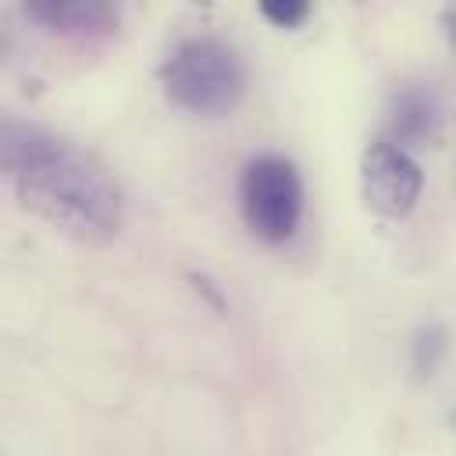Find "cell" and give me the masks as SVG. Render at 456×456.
Instances as JSON below:
<instances>
[{"mask_svg":"<svg viewBox=\"0 0 456 456\" xmlns=\"http://www.w3.org/2000/svg\"><path fill=\"white\" fill-rule=\"evenodd\" d=\"M413 353H417V370L428 374V353H431V360L442 353V328H424L417 346H413Z\"/></svg>","mask_w":456,"mask_h":456,"instance_id":"ba28073f","label":"cell"},{"mask_svg":"<svg viewBox=\"0 0 456 456\" xmlns=\"http://www.w3.org/2000/svg\"><path fill=\"white\" fill-rule=\"evenodd\" d=\"M239 207L260 242H285L303 217V182L289 157L256 153L239 178Z\"/></svg>","mask_w":456,"mask_h":456,"instance_id":"3957f363","label":"cell"},{"mask_svg":"<svg viewBox=\"0 0 456 456\" xmlns=\"http://www.w3.org/2000/svg\"><path fill=\"white\" fill-rule=\"evenodd\" d=\"M0 160L14 196L53 228L82 242L114 239L121 196L100 160L78 142L36 121L7 118L0 128Z\"/></svg>","mask_w":456,"mask_h":456,"instance_id":"6da1fadb","label":"cell"},{"mask_svg":"<svg viewBox=\"0 0 456 456\" xmlns=\"http://www.w3.org/2000/svg\"><path fill=\"white\" fill-rule=\"evenodd\" d=\"M160 82L175 107L200 118H221L242 100L246 68L228 43L200 36L175 46L160 68Z\"/></svg>","mask_w":456,"mask_h":456,"instance_id":"7a4b0ae2","label":"cell"},{"mask_svg":"<svg viewBox=\"0 0 456 456\" xmlns=\"http://www.w3.org/2000/svg\"><path fill=\"white\" fill-rule=\"evenodd\" d=\"M452 424H456V413H452Z\"/></svg>","mask_w":456,"mask_h":456,"instance_id":"30bf717a","label":"cell"},{"mask_svg":"<svg viewBox=\"0 0 456 456\" xmlns=\"http://www.w3.org/2000/svg\"><path fill=\"white\" fill-rule=\"evenodd\" d=\"M363 200L381 217H406L420 200L424 175L417 160L395 142H370L360 160Z\"/></svg>","mask_w":456,"mask_h":456,"instance_id":"277c9868","label":"cell"},{"mask_svg":"<svg viewBox=\"0 0 456 456\" xmlns=\"http://www.w3.org/2000/svg\"><path fill=\"white\" fill-rule=\"evenodd\" d=\"M260 14L274 21L278 28H296L299 21H306L310 4L306 0H260Z\"/></svg>","mask_w":456,"mask_h":456,"instance_id":"52a82bcc","label":"cell"},{"mask_svg":"<svg viewBox=\"0 0 456 456\" xmlns=\"http://www.w3.org/2000/svg\"><path fill=\"white\" fill-rule=\"evenodd\" d=\"M442 128V107L435 100V93L424 89H406L395 96V110H392V132L403 142H428L435 139Z\"/></svg>","mask_w":456,"mask_h":456,"instance_id":"8992f818","label":"cell"},{"mask_svg":"<svg viewBox=\"0 0 456 456\" xmlns=\"http://www.w3.org/2000/svg\"><path fill=\"white\" fill-rule=\"evenodd\" d=\"M445 25H449V36H452V46H456V7L445 11Z\"/></svg>","mask_w":456,"mask_h":456,"instance_id":"9c48e42d","label":"cell"},{"mask_svg":"<svg viewBox=\"0 0 456 456\" xmlns=\"http://www.w3.org/2000/svg\"><path fill=\"white\" fill-rule=\"evenodd\" d=\"M32 21L61 32V36H78V39H96L110 36L118 28V14L110 4H82V0H36L25 7Z\"/></svg>","mask_w":456,"mask_h":456,"instance_id":"5b68a950","label":"cell"}]
</instances>
